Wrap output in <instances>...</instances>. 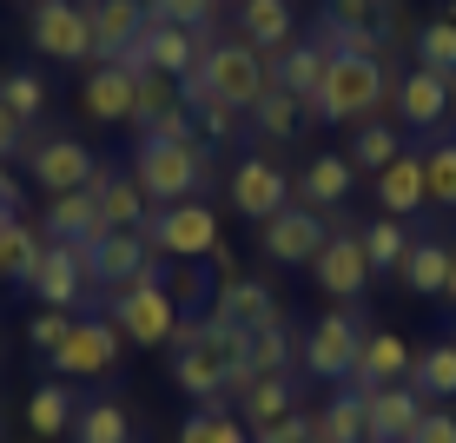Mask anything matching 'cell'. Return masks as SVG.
I'll use <instances>...</instances> for the list:
<instances>
[{
  "label": "cell",
  "mask_w": 456,
  "mask_h": 443,
  "mask_svg": "<svg viewBox=\"0 0 456 443\" xmlns=\"http://www.w3.org/2000/svg\"><path fill=\"white\" fill-rule=\"evenodd\" d=\"M444 298H450V311H456V272H450V291H444Z\"/></svg>",
  "instance_id": "obj_55"
},
{
  "label": "cell",
  "mask_w": 456,
  "mask_h": 443,
  "mask_svg": "<svg viewBox=\"0 0 456 443\" xmlns=\"http://www.w3.org/2000/svg\"><path fill=\"white\" fill-rule=\"evenodd\" d=\"M139 139H172V146H185V139H199V119H192V106H166L159 119H146V126H133Z\"/></svg>",
  "instance_id": "obj_45"
},
{
  "label": "cell",
  "mask_w": 456,
  "mask_h": 443,
  "mask_svg": "<svg viewBox=\"0 0 456 443\" xmlns=\"http://www.w3.org/2000/svg\"><path fill=\"white\" fill-rule=\"evenodd\" d=\"M0 106H7L13 119H27L34 126L40 113H46V80L34 67H13V73H0Z\"/></svg>",
  "instance_id": "obj_39"
},
{
  "label": "cell",
  "mask_w": 456,
  "mask_h": 443,
  "mask_svg": "<svg viewBox=\"0 0 456 443\" xmlns=\"http://www.w3.org/2000/svg\"><path fill=\"white\" fill-rule=\"evenodd\" d=\"M166 265L159 251L146 245V232H106L100 245L86 251V278L100 284V291H126V284H139V278H166Z\"/></svg>",
  "instance_id": "obj_9"
},
{
  "label": "cell",
  "mask_w": 456,
  "mask_h": 443,
  "mask_svg": "<svg viewBox=\"0 0 456 443\" xmlns=\"http://www.w3.org/2000/svg\"><path fill=\"white\" fill-rule=\"evenodd\" d=\"M40 245L46 239H34V226H27L20 212H0V284H27Z\"/></svg>",
  "instance_id": "obj_32"
},
{
  "label": "cell",
  "mask_w": 456,
  "mask_h": 443,
  "mask_svg": "<svg viewBox=\"0 0 456 443\" xmlns=\"http://www.w3.org/2000/svg\"><path fill=\"white\" fill-rule=\"evenodd\" d=\"M27 7H34V0H27Z\"/></svg>",
  "instance_id": "obj_57"
},
{
  "label": "cell",
  "mask_w": 456,
  "mask_h": 443,
  "mask_svg": "<svg viewBox=\"0 0 456 443\" xmlns=\"http://www.w3.org/2000/svg\"><path fill=\"white\" fill-rule=\"evenodd\" d=\"M351 185H357V166L344 160V152H318V160H311L305 172H297V205H305V212H344V205H351Z\"/></svg>",
  "instance_id": "obj_18"
},
{
  "label": "cell",
  "mask_w": 456,
  "mask_h": 443,
  "mask_svg": "<svg viewBox=\"0 0 456 443\" xmlns=\"http://www.w3.org/2000/svg\"><path fill=\"white\" fill-rule=\"evenodd\" d=\"M166 106H179V80H166V73H139V106H133V126L159 119Z\"/></svg>",
  "instance_id": "obj_44"
},
{
  "label": "cell",
  "mask_w": 456,
  "mask_h": 443,
  "mask_svg": "<svg viewBox=\"0 0 456 443\" xmlns=\"http://www.w3.org/2000/svg\"><path fill=\"white\" fill-rule=\"evenodd\" d=\"M27 166H34V185H40L46 199L93 193V179H100V160H93V146H86V139H73V133L40 139V146L27 152Z\"/></svg>",
  "instance_id": "obj_10"
},
{
  "label": "cell",
  "mask_w": 456,
  "mask_h": 443,
  "mask_svg": "<svg viewBox=\"0 0 456 443\" xmlns=\"http://www.w3.org/2000/svg\"><path fill=\"white\" fill-rule=\"evenodd\" d=\"M199 80L212 86V100L239 106V113H251V106L278 86L272 80V60H265L258 46H245V40H212L206 60H199Z\"/></svg>",
  "instance_id": "obj_3"
},
{
  "label": "cell",
  "mask_w": 456,
  "mask_h": 443,
  "mask_svg": "<svg viewBox=\"0 0 456 443\" xmlns=\"http://www.w3.org/2000/svg\"><path fill=\"white\" fill-rule=\"evenodd\" d=\"M377 205L384 218H417L430 205V172H423V152H403L397 166L377 172Z\"/></svg>",
  "instance_id": "obj_22"
},
{
  "label": "cell",
  "mask_w": 456,
  "mask_h": 443,
  "mask_svg": "<svg viewBox=\"0 0 456 443\" xmlns=\"http://www.w3.org/2000/svg\"><path fill=\"white\" fill-rule=\"evenodd\" d=\"M93 199H100L106 232H139V226H146V212H152L133 172H106V166H100V179H93Z\"/></svg>",
  "instance_id": "obj_28"
},
{
  "label": "cell",
  "mask_w": 456,
  "mask_h": 443,
  "mask_svg": "<svg viewBox=\"0 0 456 443\" xmlns=\"http://www.w3.org/2000/svg\"><path fill=\"white\" fill-rule=\"evenodd\" d=\"M133 106H139V80L133 73H119V67H93L86 73V86H80V113L86 119L113 126V119H133Z\"/></svg>",
  "instance_id": "obj_25"
},
{
  "label": "cell",
  "mask_w": 456,
  "mask_h": 443,
  "mask_svg": "<svg viewBox=\"0 0 456 443\" xmlns=\"http://www.w3.org/2000/svg\"><path fill=\"white\" fill-rule=\"evenodd\" d=\"M331 245V226H324V212H305V205H285L278 218H265L258 226V251L278 265H318V251Z\"/></svg>",
  "instance_id": "obj_11"
},
{
  "label": "cell",
  "mask_w": 456,
  "mask_h": 443,
  "mask_svg": "<svg viewBox=\"0 0 456 443\" xmlns=\"http://www.w3.org/2000/svg\"><path fill=\"white\" fill-rule=\"evenodd\" d=\"M106 318L119 324L126 344L152 351V344H172V331H179V305H172L166 278H139V284H126V291L106 298Z\"/></svg>",
  "instance_id": "obj_6"
},
{
  "label": "cell",
  "mask_w": 456,
  "mask_h": 443,
  "mask_svg": "<svg viewBox=\"0 0 456 443\" xmlns=\"http://www.w3.org/2000/svg\"><path fill=\"white\" fill-rule=\"evenodd\" d=\"M73 443H133V417H126V404H113V398H100V404H80Z\"/></svg>",
  "instance_id": "obj_38"
},
{
  "label": "cell",
  "mask_w": 456,
  "mask_h": 443,
  "mask_svg": "<svg viewBox=\"0 0 456 443\" xmlns=\"http://www.w3.org/2000/svg\"><path fill=\"white\" fill-rule=\"evenodd\" d=\"M218 417H225V404H206V410H192V417H185V431H179V443H212Z\"/></svg>",
  "instance_id": "obj_52"
},
{
  "label": "cell",
  "mask_w": 456,
  "mask_h": 443,
  "mask_svg": "<svg viewBox=\"0 0 456 443\" xmlns=\"http://www.w3.org/2000/svg\"><path fill=\"white\" fill-rule=\"evenodd\" d=\"M450 272H456V245H450V239H417L397 278L411 284L417 298H444V291H450Z\"/></svg>",
  "instance_id": "obj_29"
},
{
  "label": "cell",
  "mask_w": 456,
  "mask_h": 443,
  "mask_svg": "<svg viewBox=\"0 0 456 443\" xmlns=\"http://www.w3.org/2000/svg\"><path fill=\"white\" fill-rule=\"evenodd\" d=\"M311 431H318V417H297V410H291L285 423H272V431H258L251 443H311Z\"/></svg>",
  "instance_id": "obj_51"
},
{
  "label": "cell",
  "mask_w": 456,
  "mask_h": 443,
  "mask_svg": "<svg viewBox=\"0 0 456 443\" xmlns=\"http://www.w3.org/2000/svg\"><path fill=\"white\" fill-rule=\"evenodd\" d=\"M403 152H411V146H403V133H397V126H384V119H364L344 160H351L357 172H370V179H377V172H384V166H397Z\"/></svg>",
  "instance_id": "obj_33"
},
{
  "label": "cell",
  "mask_w": 456,
  "mask_h": 443,
  "mask_svg": "<svg viewBox=\"0 0 456 443\" xmlns=\"http://www.w3.org/2000/svg\"><path fill=\"white\" fill-rule=\"evenodd\" d=\"M46 239H53V245H80V251H93V245L106 239L100 199H93V193H67V199H53V205H46Z\"/></svg>",
  "instance_id": "obj_23"
},
{
  "label": "cell",
  "mask_w": 456,
  "mask_h": 443,
  "mask_svg": "<svg viewBox=\"0 0 456 443\" xmlns=\"http://www.w3.org/2000/svg\"><path fill=\"white\" fill-rule=\"evenodd\" d=\"M73 423H80V398H73L67 377H53V384H40L34 398H27V431L34 437H67Z\"/></svg>",
  "instance_id": "obj_30"
},
{
  "label": "cell",
  "mask_w": 456,
  "mask_h": 443,
  "mask_svg": "<svg viewBox=\"0 0 456 443\" xmlns=\"http://www.w3.org/2000/svg\"><path fill=\"white\" fill-rule=\"evenodd\" d=\"M0 212H20V179L0 166Z\"/></svg>",
  "instance_id": "obj_53"
},
{
  "label": "cell",
  "mask_w": 456,
  "mask_h": 443,
  "mask_svg": "<svg viewBox=\"0 0 456 443\" xmlns=\"http://www.w3.org/2000/svg\"><path fill=\"white\" fill-rule=\"evenodd\" d=\"M311 278H318L324 298H338V305H357V298H364V284L377 278L370 258H364V239H357V232H331V245L318 251Z\"/></svg>",
  "instance_id": "obj_15"
},
{
  "label": "cell",
  "mask_w": 456,
  "mask_h": 443,
  "mask_svg": "<svg viewBox=\"0 0 456 443\" xmlns=\"http://www.w3.org/2000/svg\"><path fill=\"white\" fill-rule=\"evenodd\" d=\"M212 7H218V0H146V21H172V27L206 34V27H212Z\"/></svg>",
  "instance_id": "obj_43"
},
{
  "label": "cell",
  "mask_w": 456,
  "mask_h": 443,
  "mask_svg": "<svg viewBox=\"0 0 456 443\" xmlns=\"http://www.w3.org/2000/svg\"><path fill=\"white\" fill-rule=\"evenodd\" d=\"M305 113H311V106H305V100H291V93H285V86H272V93H265V100H258V106H251V113H245V119H251V126H258V133H265V139H272V146H285V139H297V119H305Z\"/></svg>",
  "instance_id": "obj_37"
},
{
  "label": "cell",
  "mask_w": 456,
  "mask_h": 443,
  "mask_svg": "<svg viewBox=\"0 0 456 443\" xmlns=\"http://www.w3.org/2000/svg\"><path fill=\"white\" fill-rule=\"evenodd\" d=\"M146 245L159 251V258H179V265H199V258H212L218 245V212L206 199H185V205H159V212H146Z\"/></svg>",
  "instance_id": "obj_4"
},
{
  "label": "cell",
  "mask_w": 456,
  "mask_h": 443,
  "mask_svg": "<svg viewBox=\"0 0 456 443\" xmlns=\"http://www.w3.org/2000/svg\"><path fill=\"white\" fill-rule=\"evenodd\" d=\"M364 318H357V305H331L318 324L305 331V371L324 377V384H351L357 377V357H364Z\"/></svg>",
  "instance_id": "obj_5"
},
{
  "label": "cell",
  "mask_w": 456,
  "mask_h": 443,
  "mask_svg": "<svg viewBox=\"0 0 456 443\" xmlns=\"http://www.w3.org/2000/svg\"><path fill=\"white\" fill-rule=\"evenodd\" d=\"M318 431L331 437V443H370V404H364V390H357V384H338L331 404L318 410Z\"/></svg>",
  "instance_id": "obj_31"
},
{
  "label": "cell",
  "mask_w": 456,
  "mask_h": 443,
  "mask_svg": "<svg viewBox=\"0 0 456 443\" xmlns=\"http://www.w3.org/2000/svg\"><path fill=\"white\" fill-rule=\"evenodd\" d=\"M225 377H232V364L206 344V318H192V324L179 318V331H172V384L199 404H225Z\"/></svg>",
  "instance_id": "obj_8"
},
{
  "label": "cell",
  "mask_w": 456,
  "mask_h": 443,
  "mask_svg": "<svg viewBox=\"0 0 456 443\" xmlns=\"http://www.w3.org/2000/svg\"><path fill=\"white\" fill-rule=\"evenodd\" d=\"M297 21H291V0H239V40L258 46L265 60H278L291 46Z\"/></svg>",
  "instance_id": "obj_24"
},
{
  "label": "cell",
  "mask_w": 456,
  "mask_h": 443,
  "mask_svg": "<svg viewBox=\"0 0 456 443\" xmlns=\"http://www.w3.org/2000/svg\"><path fill=\"white\" fill-rule=\"evenodd\" d=\"M212 443H251V437H245V423L225 410V417H218V431H212Z\"/></svg>",
  "instance_id": "obj_54"
},
{
  "label": "cell",
  "mask_w": 456,
  "mask_h": 443,
  "mask_svg": "<svg viewBox=\"0 0 456 443\" xmlns=\"http://www.w3.org/2000/svg\"><path fill=\"white\" fill-rule=\"evenodd\" d=\"M27 40L46 60H93V0H34Z\"/></svg>",
  "instance_id": "obj_7"
},
{
  "label": "cell",
  "mask_w": 456,
  "mask_h": 443,
  "mask_svg": "<svg viewBox=\"0 0 456 443\" xmlns=\"http://www.w3.org/2000/svg\"><path fill=\"white\" fill-rule=\"evenodd\" d=\"M126 172L139 179V193H146L152 212H159V205H185V199H199V179H206V139H185V146H172V139H139Z\"/></svg>",
  "instance_id": "obj_2"
},
{
  "label": "cell",
  "mask_w": 456,
  "mask_h": 443,
  "mask_svg": "<svg viewBox=\"0 0 456 443\" xmlns=\"http://www.w3.org/2000/svg\"><path fill=\"white\" fill-rule=\"evenodd\" d=\"M384 100H397V80L384 73V60L331 53V73H324L318 100H311V119H324V126H351V119H370Z\"/></svg>",
  "instance_id": "obj_1"
},
{
  "label": "cell",
  "mask_w": 456,
  "mask_h": 443,
  "mask_svg": "<svg viewBox=\"0 0 456 443\" xmlns=\"http://www.w3.org/2000/svg\"><path fill=\"white\" fill-rule=\"evenodd\" d=\"M206 318H225V324L258 331V324H278L285 311H278V291H272L265 278L232 272V278H218V291H212V311H206Z\"/></svg>",
  "instance_id": "obj_16"
},
{
  "label": "cell",
  "mask_w": 456,
  "mask_h": 443,
  "mask_svg": "<svg viewBox=\"0 0 456 443\" xmlns=\"http://www.w3.org/2000/svg\"><path fill=\"white\" fill-rule=\"evenodd\" d=\"M444 21H456V0H450V13H444Z\"/></svg>",
  "instance_id": "obj_56"
},
{
  "label": "cell",
  "mask_w": 456,
  "mask_h": 443,
  "mask_svg": "<svg viewBox=\"0 0 456 443\" xmlns=\"http://www.w3.org/2000/svg\"><path fill=\"white\" fill-rule=\"evenodd\" d=\"M411 46H417V67L444 73V80L456 86V21H430V27H423V34H417Z\"/></svg>",
  "instance_id": "obj_41"
},
{
  "label": "cell",
  "mask_w": 456,
  "mask_h": 443,
  "mask_svg": "<svg viewBox=\"0 0 456 443\" xmlns=\"http://www.w3.org/2000/svg\"><path fill=\"white\" fill-rule=\"evenodd\" d=\"M166 291H172V305H179V311L206 305V278H199V265H185L179 278H166Z\"/></svg>",
  "instance_id": "obj_49"
},
{
  "label": "cell",
  "mask_w": 456,
  "mask_h": 443,
  "mask_svg": "<svg viewBox=\"0 0 456 443\" xmlns=\"http://www.w3.org/2000/svg\"><path fill=\"white\" fill-rule=\"evenodd\" d=\"M239 404H245V431H251V437L272 431V423L291 417V377H285V371H278V377H258V384H251Z\"/></svg>",
  "instance_id": "obj_35"
},
{
  "label": "cell",
  "mask_w": 456,
  "mask_h": 443,
  "mask_svg": "<svg viewBox=\"0 0 456 443\" xmlns=\"http://www.w3.org/2000/svg\"><path fill=\"white\" fill-rule=\"evenodd\" d=\"M86 284H93L86 278V251L80 245H53V239L40 245L34 272H27V291H34V305H46V311H73Z\"/></svg>",
  "instance_id": "obj_13"
},
{
  "label": "cell",
  "mask_w": 456,
  "mask_h": 443,
  "mask_svg": "<svg viewBox=\"0 0 456 443\" xmlns=\"http://www.w3.org/2000/svg\"><path fill=\"white\" fill-rule=\"evenodd\" d=\"M232 205H239L245 218H278L291 205V172L278 166V160H265V152H251V160L232 166Z\"/></svg>",
  "instance_id": "obj_14"
},
{
  "label": "cell",
  "mask_w": 456,
  "mask_h": 443,
  "mask_svg": "<svg viewBox=\"0 0 456 443\" xmlns=\"http://www.w3.org/2000/svg\"><path fill=\"white\" fill-rule=\"evenodd\" d=\"M377 13H384V0H324V21L331 27H370L377 34Z\"/></svg>",
  "instance_id": "obj_47"
},
{
  "label": "cell",
  "mask_w": 456,
  "mask_h": 443,
  "mask_svg": "<svg viewBox=\"0 0 456 443\" xmlns=\"http://www.w3.org/2000/svg\"><path fill=\"white\" fill-rule=\"evenodd\" d=\"M67 331H73V311H40V318L27 324V344H34L40 357H53L60 344H67Z\"/></svg>",
  "instance_id": "obj_46"
},
{
  "label": "cell",
  "mask_w": 456,
  "mask_h": 443,
  "mask_svg": "<svg viewBox=\"0 0 456 443\" xmlns=\"http://www.w3.org/2000/svg\"><path fill=\"white\" fill-rule=\"evenodd\" d=\"M370 404V443H411V431L423 423V410H430V398L411 384H384V390H364Z\"/></svg>",
  "instance_id": "obj_20"
},
{
  "label": "cell",
  "mask_w": 456,
  "mask_h": 443,
  "mask_svg": "<svg viewBox=\"0 0 456 443\" xmlns=\"http://www.w3.org/2000/svg\"><path fill=\"white\" fill-rule=\"evenodd\" d=\"M423 172H430V205H450L456 212V139L423 146Z\"/></svg>",
  "instance_id": "obj_42"
},
{
  "label": "cell",
  "mask_w": 456,
  "mask_h": 443,
  "mask_svg": "<svg viewBox=\"0 0 456 443\" xmlns=\"http://www.w3.org/2000/svg\"><path fill=\"white\" fill-rule=\"evenodd\" d=\"M411 443H456V410H423V423L411 431Z\"/></svg>",
  "instance_id": "obj_50"
},
{
  "label": "cell",
  "mask_w": 456,
  "mask_h": 443,
  "mask_svg": "<svg viewBox=\"0 0 456 443\" xmlns=\"http://www.w3.org/2000/svg\"><path fill=\"white\" fill-rule=\"evenodd\" d=\"M139 46H146L152 73H166V80H185V73H199V60H206V34H192V27H172V21H146L139 27Z\"/></svg>",
  "instance_id": "obj_19"
},
{
  "label": "cell",
  "mask_w": 456,
  "mask_h": 443,
  "mask_svg": "<svg viewBox=\"0 0 456 443\" xmlns=\"http://www.w3.org/2000/svg\"><path fill=\"white\" fill-rule=\"evenodd\" d=\"M119 344H126V338H119V324L106 318V311H100V318H73L67 344H60L46 364H53L60 377H106V371L119 364Z\"/></svg>",
  "instance_id": "obj_12"
},
{
  "label": "cell",
  "mask_w": 456,
  "mask_h": 443,
  "mask_svg": "<svg viewBox=\"0 0 456 443\" xmlns=\"http://www.w3.org/2000/svg\"><path fill=\"white\" fill-rule=\"evenodd\" d=\"M27 152H34V146H27V119H13L7 106H0V166H7V160H27Z\"/></svg>",
  "instance_id": "obj_48"
},
{
  "label": "cell",
  "mask_w": 456,
  "mask_h": 443,
  "mask_svg": "<svg viewBox=\"0 0 456 443\" xmlns=\"http://www.w3.org/2000/svg\"><path fill=\"white\" fill-rule=\"evenodd\" d=\"M357 239H364V258H370V272H403V258H411V226H403V218H384L377 212L364 232H357Z\"/></svg>",
  "instance_id": "obj_34"
},
{
  "label": "cell",
  "mask_w": 456,
  "mask_h": 443,
  "mask_svg": "<svg viewBox=\"0 0 456 443\" xmlns=\"http://www.w3.org/2000/svg\"><path fill=\"white\" fill-rule=\"evenodd\" d=\"M450 106H456V86L444 80V73H430V67H411L397 80V113L411 133H436V126L450 119Z\"/></svg>",
  "instance_id": "obj_17"
},
{
  "label": "cell",
  "mask_w": 456,
  "mask_h": 443,
  "mask_svg": "<svg viewBox=\"0 0 456 443\" xmlns=\"http://www.w3.org/2000/svg\"><path fill=\"white\" fill-rule=\"evenodd\" d=\"M411 357H417V351H403V338H397V331H370V338H364V357H357V377H351V384H357V390L411 384Z\"/></svg>",
  "instance_id": "obj_26"
},
{
  "label": "cell",
  "mask_w": 456,
  "mask_h": 443,
  "mask_svg": "<svg viewBox=\"0 0 456 443\" xmlns=\"http://www.w3.org/2000/svg\"><path fill=\"white\" fill-rule=\"evenodd\" d=\"M245 364L258 377H278V371H291V324L278 318V324H258L251 331V351H245Z\"/></svg>",
  "instance_id": "obj_40"
},
{
  "label": "cell",
  "mask_w": 456,
  "mask_h": 443,
  "mask_svg": "<svg viewBox=\"0 0 456 443\" xmlns=\"http://www.w3.org/2000/svg\"><path fill=\"white\" fill-rule=\"evenodd\" d=\"M411 390H423V398H456V344H423V351L411 357Z\"/></svg>",
  "instance_id": "obj_36"
},
{
  "label": "cell",
  "mask_w": 456,
  "mask_h": 443,
  "mask_svg": "<svg viewBox=\"0 0 456 443\" xmlns=\"http://www.w3.org/2000/svg\"><path fill=\"white\" fill-rule=\"evenodd\" d=\"M146 27V0H93V60L113 67Z\"/></svg>",
  "instance_id": "obj_21"
},
{
  "label": "cell",
  "mask_w": 456,
  "mask_h": 443,
  "mask_svg": "<svg viewBox=\"0 0 456 443\" xmlns=\"http://www.w3.org/2000/svg\"><path fill=\"white\" fill-rule=\"evenodd\" d=\"M324 73H331V53H324V46H318V40H291V46H285V53H278V60H272V80H278V86H285V93H291V100H305V106H311V100H318V86H324Z\"/></svg>",
  "instance_id": "obj_27"
}]
</instances>
